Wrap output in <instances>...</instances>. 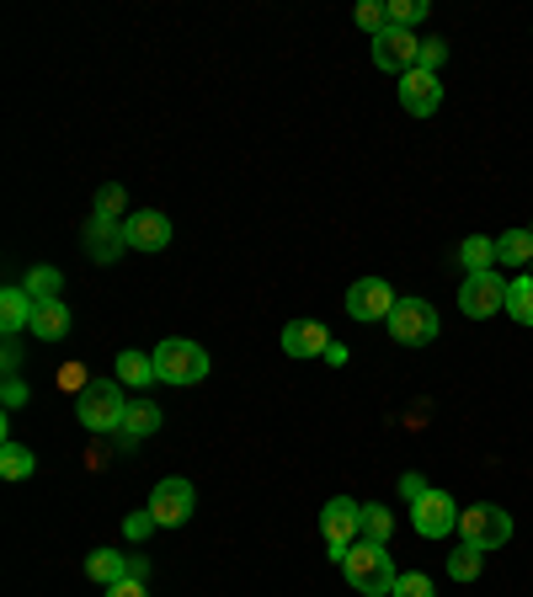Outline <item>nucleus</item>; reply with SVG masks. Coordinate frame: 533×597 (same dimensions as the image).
Segmentation results:
<instances>
[{
  "mask_svg": "<svg viewBox=\"0 0 533 597\" xmlns=\"http://www.w3.org/2000/svg\"><path fill=\"white\" fill-rule=\"evenodd\" d=\"M342 576H346V587L363 593V597H390L395 593V581H400L395 560H390V544H369V539L346 549Z\"/></svg>",
  "mask_w": 533,
  "mask_h": 597,
  "instance_id": "1",
  "label": "nucleus"
},
{
  "mask_svg": "<svg viewBox=\"0 0 533 597\" xmlns=\"http://www.w3.org/2000/svg\"><path fill=\"white\" fill-rule=\"evenodd\" d=\"M76 411H80V427H91V433H123L129 395H123L118 380H91L76 395Z\"/></svg>",
  "mask_w": 533,
  "mask_h": 597,
  "instance_id": "2",
  "label": "nucleus"
},
{
  "mask_svg": "<svg viewBox=\"0 0 533 597\" xmlns=\"http://www.w3.org/2000/svg\"><path fill=\"white\" fill-rule=\"evenodd\" d=\"M155 374L160 384H203L209 380V353L187 336H165L155 347Z\"/></svg>",
  "mask_w": 533,
  "mask_h": 597,
  "instance_id": "3",
  "label": "nucleus"
},
{
  "mask_svg": "<svg viewBox=\"0 0 533 597\" xmlns=\"http://www.w3.org/2000/svg\"><path fill=\"white\" fill-rule=\"evenodd\" d=\"M320 534H325L331 560L342 566L346 549H352V544H358V534H363V502H352V496H331V502L320 507Z\"/></svg>",
  "mask_w": 533,
  "mask_h": 597,
  "instance_id": "4",
  "label": "nucleus"
},
{
  "mask_svg": "<svg viewBox=\"0 0 533 597\" xmlns=\"http://www.w3.org/2000/svg\"><path fill=\"white\" fill-rule=\"evenodd\" d=\"M459 539L475 544V549H502L512 539V517L496 502H475V507L459 513Z\"/></svg>",
  "mask_w": 533,
  "mask_h": 597,
  "instance_id": "5",
  "label": "nucleus"
},
{
  "mask_svg": "<svg viewBox=\"0 0 533 597\" xmlns=\"http://www.w3.org/2000/svg\"><path fill=\"white\" fill-rule=\"evenodd\" d=\"M384 326H390V342H400V347H426V342H438V310L426 298H400Z\"/></svg>",
  "mask_w": 533,
  "mask_h": 597,
  "instance_id": "6",
  "label": "nucleus"
},
{
  "mask_svg": "<svg viewBox=\"0 0 533 597\" xmlns=\"http://www.w3.org/2000/svg\"><path fill=\"white\" fill-rule=\"evenodd\" d=\"M395 289H390V283H384V277H358V283H352V289H346V315H352V321H363V326H369V321H390V315H395Z\"/></svg>",
  "mask_w": 533,
  "mask_h": 597,
  "instance_id": "7",
  "label": "nucleus"
},
{
  "mask_svg": "<svg viewBox=\"0 0 533 597\" xmlns=\"http://www.w3.org/2000/svg\"><path fill=\"white\" fill-rule=\"evenodd\" d=\"M416 54H422V43H416V32L411 28H384L379 38H373V70H384V75L416 70Z\"/></svg>",
  "mask_w": 533,
  "mask_h": 597,
  "instance_id": "8",
  "label": "nucleus"
},
{
  "mask_svg": "<svg viewBox=\"0 0 533 597\" xmlns=\"http://www.w3.org/2000/svg\"><path fill=\"white\" fill-rule=\"evenodd\" d=\"M459 310H464L470 321H485V315L506 310L502 272H470V277H464V289H459Z\"/></svg>",
  "mask_w": 533,
  "mask_h": 597,
  "instance_id": "9",
  "label": "nucleus"
},
{
  "mask_svg": "<svg viewBox=\"0 0 533 597\" xmlns=\"http://www.w3.org/2000/svg\"><path fill=\"white\" fill-rule=\"evenodd\" d=\"M192 507H198V490H192V480H182V475H171V480H160V486L150 490V513H155L160 528H182L187 517H192Z\"/></svg>",
  "mask_w": 533,
  "mask_h": 597,
  "instance_id": "10",
  "label": "nucleus"
},
{
  "mask_svg": "<svg viewBox=\"0 0 533 597\" xmlns=\"http://www.w3.org/2000/svg\"><path fill=\"white\" fill-rule=\"evenodd\" d=\"M411 523H416L422 539H449L453 528H459V507H453L449 490H426L422 502L411 507Z\"/></svg>",
  "mask_w": 533,
  "mask_h": 597,
  "instance_id": "11",
  "label": "nucleus"
},
{
  "mask_svg": "<svg viewBox=\"0 0 533 597\" xmlns=\"http://www.w3.org/2000/svg\"><path fill=\"white\" fill-rule=\"evenodd\" d=\"M123 241H129L133 251H165V245H171V219L160 214V209L129 214L123 219Z\"/></svg>",
  "mask_w": 533,
  "mask_h": 597,
  "instance_id": "12",
  "label": "nucleus"
},
{
  "mask_svg": "<svg viewBox=\"0 0 533 597\" xmlns=\"http://www.w3.org/2000/svg\"><path fill=\"white\" fill-rule=\"evenodd\" d=\"M438 102H443V85H438V75H426V70H405V75H400V108L411 112V118L438 112Z\"/></svg>",
  "mask_w": 533,
  "mask_h": 597,
  "instance_id": "13",
  "label": "nucleus"
},
{
  "mask_svg": "<svg viewBox=\"0 0 533 597\" xmlns=\"http://www.w3.org/2000/svg\"><path fill=\"white\" fill-rule=\"evenodd\" d=\"M331 347V331L315 326V321H289L283 326V353L289 357H325Z\"/></svg>",
  "mask_w": 533,
  "mask_h": 597,
  "instance_id": "14",
  "label": "nucleus"
},
{
  "mask_svg": "<svg viewBox=\"0 0 533 597\" xmlns=\"http://www.w3.org/2000/svg\"><path fill=\"white\" fill-rule=\"evenodd\" d=\"M32 336H38V342H64V336H70V304H64V298H43V304L32 310Z\"/></svg>",
  "mask_w": 533,
  "mask_h": 597,
  "instance_id": "15",
  "label": "nucleus"
},
{
  "mask_svg": "<svg viewBox=\"0 0 533 597\" xmlns=\"http://www.w3.org/2000/svg\"><path fill=\"white\" fill-rule=\"evenodd\" d=\"M32 310H38V304H32L27 289H6V294H0V331H6V336L32 331Z\"/></svg>",
  "mask_w": 533,
  "mask_h": 597,
  "instance_id": "16",
  "label": "nucleus"
},
{
  "mask_svg": "<svg viewBox=\"0 0 533 597\" xmlns=\"http://www.w3.org/2000/svg\"><path fill=\"white\" fill-rule=\"evenodd\" d=\"M123 224H107V219H91L86 224V251L97 256V262H118V251H123Z\"/></svg>",
  "mask_w": 533,
  "mask_h": 597,
  "instance_id": "17",
  "label": "nucleus"
},
{
  "mask_svg": "<svg viewBox=\"0 0 533 597\" xmlns=\"http://www.w3.org/2000/svg\"><path fill=\"white\" fill-rule=\"evenodd\" d=\"M86 576L102 581V587H118V581H129V555H118V549H91V555H86Z\"/></svg>",
  "mask_w": 533,
  "mask_h": 597,
  "instance_id": "18",
  "label": "nucleus"
},
{
  "mask_svg": "<svg viewBox=\"0 0 533 597\" xmlns=\"http://www.w3.org/2000/svg\"><path fill=\"white\" fill-rule=\"evenodd\" d=\"M496 262L502 267H533V230H506L496 241Z\"/></svg>",
  "mask_w": 533,
  "mask_h": 597,
  "instance_id": "19",
  "label": "nucleus"
},
{
  "mask_svg": "<svg viewBox=\"0 0 533 597\" xmlns=\"http://www.w3.org/2000/svg\"><path fill=\"white\" fill-rule=\"evenodd\" d=\"M155 353H118V384H133V389H144V384H155Z\"/></svg>",
  "mask_w": 533,
  "mask_h": 597,
  "instance_id": "20",
  "label": "nucleus"
},
{
  "mask_svg": "<svg viewBox=\"0 0 533 597\" xmlns=\"http://www.w3.org/2000/svg\"><path fill=\"white\" fill-rule=\"evenodd\" d=\"M459 262L470 272H496V241L491 235H470V241L459 245Z\"/></svg>",
  "mask_w": 533,
  "mask_h": 597,
  "instance_id": "21",
  "label": "nucleus"
},
{
  "mask_svg": "<svg viewBox=\"0 0 533 597\" xmlns=\"http://www.w3.org/2000/svg\"><path fill=\"white\" fill-rule=\"evenodd\" d=\"M32 469H38L32 448H22V443H11V437H6V443H0V475H6V480H27Z\"/></svg>",
  "mask_w": 533,
  "mask_h": 597,
  "instance_id": "22",
  "label": "nucleus"
},
{
  "mask_svg": "<svg viewBox=\"0 0 533 597\" xmlns=\"http://www.w3.org/2000/svg\"><path fill=\"white\" fill-rule=\"evenodd\" d=\"M160 427V411L150 401H129V416H123V437L139 443V437H150Z\"/></svg>",
  "mask_w": 533,
  "mask_h": 597,
  "instance_id": "23",
  "label": "nucleus"
},
{
  "mask_svg": "<svg viewBox=\"0 0 533 597\" xmlns=\"http://www.w3.org/2000/svg\"><path fill=\"white\" fill-rule=\"evenodd\" d=\"M506 315H512L517 326H533V277L506 283Z\"/></svg>",
  "mask_w": 533,
  "mask_h": 597,
  "instance_id": "24",
  "label": "nucleus"
},
{
  "mask_svg": "<svg viewBox=\"0 0 533 597\" xmlns=\"http://www.w3.org/2000/svg\"><path fill=\"white\" fill-rule=\"evenodd\" d=\"M27 294H32V304H43V298H59V289H64V272L59 267H32L22 283Z\"/></svg>",
  "mask_w": 533,
  "mask_h": 597,
  "instance_id": "25",
  "label": "nucleus"
},
{
  "mask_svg": "<svg viewBox=\"0 0 533 597\" xmlns=\"http://www.w3.org/2000/svg\"><path fill=\"white\" fill-rule=\"evenodd\" d=\"M480 566H485V549H475V544H459L449 555V576L453 581H475Z\"/></svg>",
  "mask_w": 533,
  "mask_h": 597,
  "instance_id": "26",
  "label": "nucleus"
},
{
  "mask_svg": "<svg viewBox=\"0 0 533 597\" xmlns=\"http://www.w3.org/2000/svg\"><path fill=\"white\" fill-rule=\"evenodd\" d=\"M390 528H395V517L384 513L379 502H369V507H363V539H369V544H390Z\"/></svg>",
  "mask_w": 533,
  "mask_h": 597,
  "instance_id": "27",
  "label": "nucleus"
},
{
  "mask_svg": "<svg viewBox=\"0 0 533 597\" xmlns=\"http://www.w3.org/2000/svg\"><path fill=\"white\" fill-rule=\"evenodd\" d=\"M123 209H129L123 188H118V182H107V188L97 192V214H91V219H107V224H118V214H123Z\"/></svg>",
  "mask_w": 533,
  "mask_h": 597,
  "instance_id": "28",
  "label": "nucleus"
},
{
  "mask_svg": "<svg viewBox=\"0 0 533 597\" xmlns=\"http://www.w3.org/2000/svg\"><path fill=\"white\" fill-rule=\"evenodd\" d=\"M358 28L369 32V38H379V32L390 28V6H384V0H363V6H358Z\"/></svg>",
  "mask_w": 533,
  "mask_h": 597,
  "instance_id": "29",
  "label": "nucleus"
},
{
  "mask_svg": "<svg viewBox=\"0 0 533 597\" xmlns=\"http://www.w3.org/2000/svg\"><path fill=\"white\" fill-rule=\"evenodd\" d=\"M426 17V0H390V28H416Z\"/></svg>",
  "mask_w": 533,
  "mask_h": 597,
  "instance_id": "30",
  "label": "nucleus"
},
{
  "mask_svg": "<svg viewBox=\"0 0 533 597\" xmlns=\"http://www.w3.org/2000/svg\"><path fill=\"white\" fill-rule=\"evenodd\" d=\"M449 59V43L443 38H426L422 43V54H416V70H426V75H438V64Z\"/></svg>",
  "mask_w": 533,
  "mask_h": 597,
  "instance_id": "31",
  "label": "nucleus"
},
{
  "mask_svg": "<svg viewBox=\"0 0 533 597\" xmlns=\"http://www.w3.org/2000/svg\"><path fill=\"white\" fill-rule=\"evenodd\" d=\"M390 597H432V581H426L422 570H405V576L395 581V593H390Z\"/></svg>",
  "mask_w": 533,
  "mask_h": 597,
  "instance_id": "32",
  "label": "nucleus"
},
{
  "mask_svg": "<svg viewBox=\"0 0 533 597\" xmlns=\"http://www.w3.org/2000/svg\"><path fill=\"white\" fill-rule=\"evenodd\" d=\"M150 528H160V523H155V513H150V507H144V513H133L129 523H123V534H129L133 544H139V539H150Z\"/></svg>",
  "mask_w": 533,
  "mask_h": 597,
  "instance_id": "33",
  "label": "nucleus"
},
{
  "mask_svg": "<svg viewBox=\"0 0 533 597\" xmlns=\"http://www.w3.org/2000/svg\"><path fill=\"white\" fill-rule=\"evenodd\" d=\"M86 384H91V374H86L80 363H64V368H59V389H70V395H80Z\"/></svg>",
  "mask_w": 533,
  "mask_h": 597,
  "instance_id": "34",
  "label": "nucleus"
},
{
  "mask_svg": "<svg viewBox=\"0 0 533 597\" xmlns=\"http://www.w3.org/2000/svg\"><path fill=\"white\" fill-rule=\"evenodd\" d=\"M0 401H6V411H17L27 406V384L17 380V374H6V389H0Z\"/></svg>",
  "mask_w": 533,
  "mask_h": 597,
  "instance_id": "35",
  "label": "nucleus"
},
{
  "mask_svg": "<svg viewBox=\"0 0 533 597\" xmlns=\"http://www.w3.org/2000/svg\"><path fill=\"white\" fill-rule=\"evenodd\" d=\"M426 490H432V486H426V475H422V469H416V475H405V480H400V496H405V502H411V507H416V502H422Z\"/></svg>",
  "mask_w": 533,
  "mask_h": 597,
  "instance_id": "36",
  "label": "nucleus"
},
{
  "mask_svg": "<svg viewBox=\"0 0 533 597\" xmlns=\"http://www.w3.org/2000/svg\"><path fill=\"white\" fill-rule=\"evenodd\" d=\"M107 597H150V593H144V581H118V587H107Z\"/></svg>",
  "mask_w": 533,
  "mask_h": 597,
  "instance_id": "37",
  "label": "nucleus"
},
{
  "mask_svg": "<svg viewBox=\"0 0 533 597\" xmlns=\"http://www.w3.org/2000/svg\"><path fill=\"white\" fill-rule=\"evenodd\" d=\"M17 363H22V347H17V342H6V374H17Z\"/></svg>",
  "mask_w": 533,
  "mask_h": 597,
  "instance_id": "38",
  "label": "nucleus"
},
{
  "mask_svg": "<svg viewBox=\"0 0 533 597\" xmlns=\"http://www.w3.org/2000/svg\"><path fill=\"white\" fill-rule=\"evenodd\" d=\"M144 576H150V566H144L139 555H129V581H144Z\"/></svg>",
  "mask_w": 533,
  "mask_h": 597,
  "instance_id": "39",
  "label": "nucleus"
},
{
  "mask_svg": "<svg viewBox=\"0 0 533 597\" xmlns=\"http://www.w3.org/2000/svg\"><path fill=\"white\" fill-rule=\"evenodd\" d=\"M529 277H533V267H529Z\"/></svg>",
  "mask_w": 533,
  "mask_h": 597,
  "instance_id": "40",
  "label": "nucleus"
}]
</instances>
